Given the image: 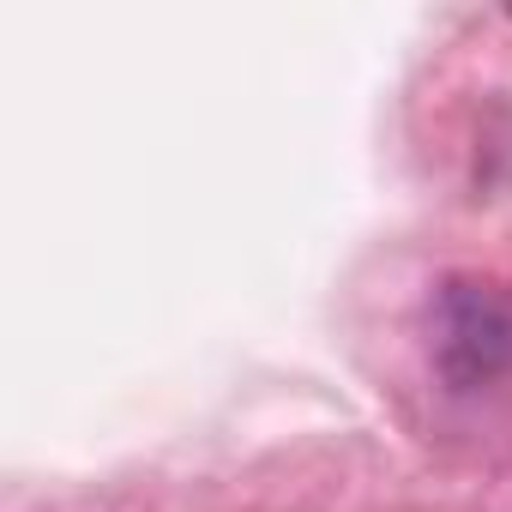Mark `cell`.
<instances>
[{
    "label": "cell",
    "instance_id": "cell-1",
    "mask_svg": "<svg viewBox=\"0 0 512 512\" xmlns=\"http://www.w3.org/2000/svg\"><path fill=\"white\" fill-rule=\"evenodd\" d=\"M434 356L458 386L494 380L512 362V290L482 278H452L434 308Z\"/></svg>",
    "mask_w": 512,
    "mask_h": 512
}]
</instances>
